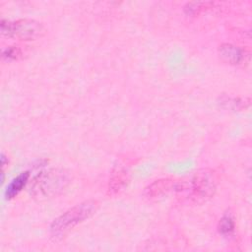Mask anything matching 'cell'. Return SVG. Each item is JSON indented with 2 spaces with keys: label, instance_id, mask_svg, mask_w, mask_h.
<instances>
[{
  "label": "cell",
  "instance_id": "cell-6",
  "mask_svg": "<svg viewBox=\"0 0 252 252\" xmlns=\"http://www.w3.org/2000/svg\"><path fill=\"white\" fill-rule=\"evenodd\" d=\"M218 51L220 59L230 65L238 66L247 63L249 60V52L231 43H222L220 45Z\"/></svg>",
  "mask_w": 252,
  "mask_h": 252
},
{
  "label": "cell",
  "instance_id": "cell-5",
  "mask_svg": "<svg viewBox=\"0 0 252 252\" xmlns=\"http://www.w3.org/2000/svg\"><path fill=\"white\" fill-rule=\"evenodd\" d=\"M178 181L173 178H161L149 184L144 190V196L149 200H157L170 192H176Z\"/></svg>",
  "mask_w": 252,
  "mask_h": 252
},
{
  "label": "cell",
  "instance_id": "cell-7",
  "mask_svg": "<svg viewBox=\"0 0 252 252\" xmlns=\"http://www.w3.org/2000/svg\"><path fill=\"white\" fill-rule=\"evenodd\" d=\"M129 171L123 164H119L114 167L108 181V193L110 195H116L127 186L129 182Z\"/></svg>",
  "mask_w": 252,
  "mask_h": 252
},
{
  "label": "cell",
  "instance_id": "cell-9",
  "mask_svg": "<svg viewBox=\"0 0 252 252\" xmlns=\"http://www.w3.org/2000/svg\"><path fill=\"white\" fill-rule=\"evenodd\" d=\"M215 3L213 2H189L184 6V12L187 16H198L204 11L213 8Z\"/></svg>",
  "mask_w": 252,
  "mask_h": 252
},
{
  "label": "cell",
  "instance_id": "cell-10",
  "mask_svg": "<svg viewBox=\"0 0 252 252\" xmlns=\"http://www.w3.org/2000/svg\"><path fill=\"white\" fill-rule=\"evenodd\" d=\"M23 55H24L23 50L19 46H15V45L7 46L2 50V59L7 62L19 60L23 57Z\"/></svg>",
  "mask_w": 252,
  "mask_h": 252
},
{
  "label": "cell",
  "instance_id": "cell-3",
  "mask_svg": "<svg viewBox=\"0 0 252 252\" xmlns=\"http://www.w3.org/2000/svg\"><path fill=\"white\" fill-rule=\"evenodd\" d=\"M70 175L64 169L53 168L40 172L34 177L31 194L37 199L52 198L60 194L70 183Z\"/></svg>",
  "mask_w": 252,
  "mask_h": 252
},
{
  "label": "cell",
  "instance_id": "cell-4",
  "mask_svg": "<svg viewBox=\"0 0 252 252\" xmlns=\"http://www.w3.org/2000/svg\"><path fill=\"white\" fill-rule=\"evenodd\" d=\"M45 33L44 26L32 19H20L16 21H1V34L6 37L21 40H35Z\"/></svg>",
  "mask_w": 252,
  "mask_h": 252
},
{
  "label": "cell",
  "instance_id": "cell-8",
  "mask_svg": "<svg viewBox=\"0 0 252 252\" xmlns=\"http://www.w3.org/2000/svg\"><path fill=\"white\" fill-rule=\"evenodd\" d=\"M29 178H30L29 171H25L19 174L17 177H15L7 186V189L5 192L6 198L12 199L16 197L22 191V189L26 186V184L29 181Z\"/></svg>",
  "mask_w": 252,
  "mask_h": 252
},
{
  "label": "cell",
  "instance_id": "cell-12",
  "mask_svg": "<svg viewBox=\"0 0 252 252\" xmlns=\"http://www.w3.org/2000/svg\"><path fill=\"white\" fill-rule=\"evenodd\" d=\"M1 164H2V168L4 169L5 166L8 164V158H6V156L4 154L1 155Z\"/></svg>",
  "mask_w": 252,
  "mask_h": 252
},
{
  "label": "cell",
  "instance_id": "cell-1",
  "mask_svg": "<svg viewBox=\"0 0 252 252\" xmlns=\"http://www.w3.org/2000/svg\"><path fill=\"white\" fill-rule=\"evenodd\" d=\"M217 190V177L213 170L203 168L196 171L188 182L178 181L176 194L183 195L193 203H203L212 198Z\"/></svg>",
  "mask_w": 252,
  "mask_h": 252
},
{
  "label": "cell",
  "instance_id": "cell-2",
  "mask_svg": "<svg viewBox=\"0 0 252 252\" xmlns=\"http://www.w3.org/2000/svg\"><path fill=\"white\" fill-rule=\"evenodd\" d=\"M98 206L97 201L88 200L72 207L53 220L50 225L51 237L54 240L63 238L75 226L95 214Z\"/></svg>",
  "mask_w": 252,
  "mask_h": 252
},
{
  "label": "cell",
  "instance_id": "cell-11",
  "mask_svg": "<svg viewBox=\"0 0 252 252\" xmlns=\"http://www.w3.org/2000/svg\"><path fill=\"white\" fill-rule=\"evenodd\" d=\"M219 231L223 235H230L233 233L235 228V223L233 219L229 215L223 216L219 222Z\"/></svg>",
  "mask_w": 252,
  "mask_h": 252
}]
</instances>
